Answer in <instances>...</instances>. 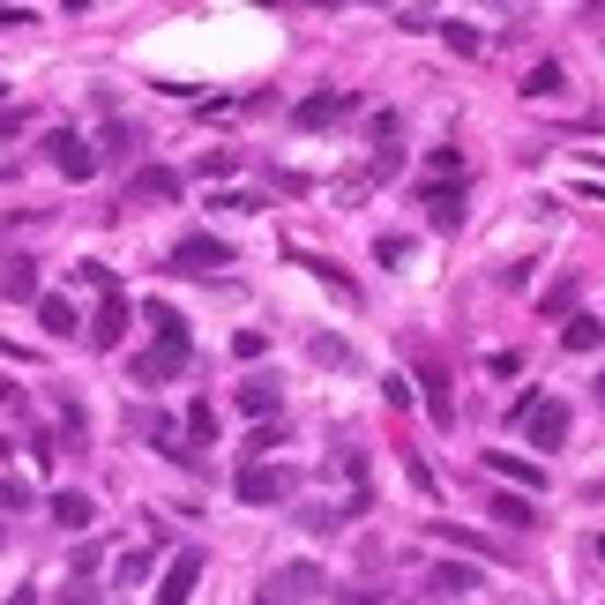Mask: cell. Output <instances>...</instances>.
I'll return each mask as SVG.
<instances>
[{
  "label": "cell",
  "mask_w": 605,
  "mask_h": 605,
  "mask_svg": "<svg viewBox=\"0 0 605 605\" xmlns=\"http://www.w3.org/2000/svg\"><path fill=\"white\" fill-rule=\"evenodd\" d=\"M165 269H179V277H217V269H232V247L210 240V232H187L173 255H165Z\"/></svg>",
  "instance_id": "6da1fadb"
},
{
  "label": "cell",
  "mask_w": 605,
  "mask_h": 605,
  "mask_svg": "<svg viewBox=\"0 0 605 605\" xmlns=\"http://www.w3.org/2000/svg\"><path fill=\"white\" fill-rule=\"evenodd\" d=\"M292 486H300V478L284 472V464H247V472H240V501H247V509H277V501H292Z\"/></svg>",
  "instance_id": "7a4b0ae2"
},
{
  "label": "cell",
  "mask_w": 605,
  "mask_h": 605,
  "mask_svg": "<svg viewBox=\"0 0 605 605\" xmlns=\"http://www.w3.org/2000/svg\"><path fill=\"white\" fill-rule=\"evenodd\" d=\"M45 150H53V173H60V179H90V173H97V158H90L83 135L53 128V135H45Z\"/></svg>",
  "instance_id": "3957f363"
},
{
  "label": "cell",
  "mask_w": 605,
  "mask_h": 605,
  "mask_svg": "<svg viewBox=\"0 0 605 605\" xmlns=\"http://www.w3.org/2000/svg\"><path fill=\"white\" fill-rule=\"evenodd\" d=\"M90 345L97 351H113L120 345V337H128V292H105V300H97V314H90V329H83Z\"/></svg>",
  "instance_id": "277c9868"
},
{
  "label": "cell",
  "mask_w": 605,
  "mask_h": 605,
  "mask_svg": "<svg viewBox=\"0 0 605 605\" xmlns=\"http://www.w3.org/2000/svg\"><path fill=\"white\" fill-rule=\"evenodd\" d=\"M523 433H531V449H561L568 441V404L561 396H538V411L523 419Z\"/></svg>",
  "instance_id": "5b68a950"
},
{
  "label": "cell",
  "mask_w": 605,
  "mask_h": 605,
  "mask_svg": "<svg viewBox=\"0 0 605 605\" xmlns=\"http://www.w3.org/2000/svg\"><path fill=\"white\" fill-rule=\"evenodd\" d=\"M120 202H179V173H165V165H142V173L128 179V195H120Z\"/></svg>",
  "instance_id": "8992f818"
},
{
  "label": "cell",
  "mask_w": 605,
  "mask_h": 605,
  "mask_svg": "<svg viewBox=\"0 0 605 605\" xmlns=\"http://www.w3.org/2000/svg\"><path fill=\"white\" fill-rule=\"evenodd\" d=\"M195 583H202V554H179V561L165 568V583H158V605H187Z\"/></svg>",
  "instance_id": "52a82bcc"
},
{
  "label": "cell",
  "mask_w": 605,
  "mask_h": 605,
  "mask_svg": "<svg viewBox=\"0 0 605 605\" xmlns=\"http://www.w3.org/2000/svg\"><path fill=\"white\" fill-rule=\"evenodd\" d=\"M135 150H142V128H135V120H113V128H105V142H97L90 158H97V165H128Z\"/></svg>",
  "instance_id": "ba28073f"
},
{
  "label": "cell",
  "mask_w": 605,
  "mask_h": 605,
  "mask_svg": "<svg viewBox=\"0 0 605 605\" xmlns=\"http://www.w3.org/2000/svg\"><path fill=\"white\" fill-rule=\"evenodd\" d=\"M351 113V90H314L300 105V128H329V120H345Z\"/></svg>",
  "instance_id": "9c48e42d"
},
{
  "label": "cell",
  "mask_w": 605,
  "mask_h": 605,
  "mask_svg": "<svg viewBox=\"0 0 605 605\" xmlns=\"http://www.w3.org/2000/svg\"><path fill=\"white\" fill-rule=\"evenodd\" d=\"M419 389H427V411H433V419H441V427H456V404H449V374H441V359L419 367Z\"/></svg>",
  "instance_id": "30bf717a"
},
{
  "label": "cell",
  "mask_w": 605,
  "mask_h": 605,
  "mask_svg": "<svg viewBox=\"0 0 605 605\" xmlns=\"http://www.w3.org/2000/svg\"><path fill=\"white\" fill-rule=\"evenodd\" d=\"M53 523H60V531H90V523H97V501L68 486V493H53Z\"/></svg>",
  "instance_id": "8fae6325"
},
{
  "label": "cell",
  "mask_w": 605,
  "mask_h": 605,
  "mask_svg": "<svg viewBox=\"0 0 605 605\" xmlns=\"http://www.w3.org/2000/svg\"><path fill=\"white\" fill-rule=\"evenodd\" d=\"M561 351H605V322L598 314H568L561 322Z\"/></svg>",
  "instance_id": "7c38bea8"
},
{
  "label": "cell",
  "mask_w": 605,
  "mask_h": 605,
  "mask_svg": "<svg viewBox=\"0 0 605 605\" xmlns=\"http://www.w3.org/2000/svg\"><path fill=\"white\" fill-rule=\"evenodd\" d=\"M0 292H8V300H23V306H38V261H8V269H0Z\"/></svg>",
  "instance_id": "4fadbf2b"
},
{
  "label": "cell",
  "mask_w": 605,
  "mask_h": 605,
  "mask_svg": "<svg viewBox=\"0 0 605 605\" xmlns=\"http://www.w3.org/2000/svg\"><path fill=\"white\" fill-rule=\"evenodd\" d=\"M173 374H187V351H142V359H135V382H173Z\"/></svg>",
  "instance_id": "5bb4252c"
},
{
  "label": "cell",
  "mask_w": 605,
  "mask_h": 605,
  "mask_svg": "<svg viewBox=\"0 0 605 605\" xmlns=\"http://www.w3.org/2000/svg\"><path fill=\"white\" fill-rule=\"evenodd\" d=\"M38 322L53 329V337H75V329H83V322H75V306L60 300V292H38Z\"/></svg>",
  "instance_id": "9a60e30c"
},
{
  "label": "cell",
  "mask_w": 605,
  "mask_h": 605,
  "mask_svg": "<svg viewBox=\"0 0 605 605\" xmlns=\"http://www.w3.org/2000/svg\"><path fill=\"white\" fill-rule=\"evenodd\" d=\"M419 202H427V217L441 224V232H449V224L464 217V195H456V187H419Z\"/></svg>",
  "instance_id": "2e32d148"
},
{
  "label": "cell",
  "mask_w": 605,
  "mask_h": 605,
  "mask_svg": "<svg viewBox=\"0 0 605 605\" xmlns=\"http://www.w3.org/2000/svg\"><path fill=\"white\" fill-rule=\"evenodd\" d=\"M150 329H158V351H187V322H179V306H150Z\"/></svg>",
  "instance_id": "e0dca14e"
},
{
  "label": "cell",
  "mask_w": 605,
  "mask_h": 605,
  "mask_svg": "<svg viewBox=\"0 0 605 605\" xmlns=\"http://www.w3.org/2000/svg\"><path fill=\"white\" fill-rule=\"evenodd\" d=\"M433 538H441V546H456V554H486V561H501V546H493V538H478V531H456V523H433Z\"/></svg>",
  "instance_id": "ac0fdd59"
},
{
  "label": "cell",
  "mask_w": 605,
  "mask_h": 605,
  "mask_svg": "<svg viewBox=\"0 0 605 605\" xmlns=\"http://www.w3.org/2000/svg\"><path fill=\"white\" fill-rule=\"evenodd\" d=\"M150 441H158V449H165V456H173L179 472H195V464H202V456H195V449H187V441H179V427H173V419H158V427H150Z\"/></svg>",
  "instance_id": "d6986e66"
},
{
  "label": "cell",
  "mask_w": 605,
  "mask_h": 605,
  "mask_svg": "<svg viewBox=\"0 0 605 605\" xmlns=\"http://www.w3.org/2000/svg\"><path fill=\"white\" fill-rule=\"evenodd\" d=\"M486 464H493V472H501V478H516L523 493H538V486H546V472H538V464H516V456H509V449H493V456H486Z\"/></svg>",
  "instance_id": "ffe728a7"
},
{
  "label": "cell",
  "mask_w": 605,
  "mask_h": 605,
  "mask_svg": "<svg viewBox=\"0 0 605 605\" xmlns=\"http://www.w3.org/2000/svg\"><path fill=\"white\" fill-rule=\"evenodd\" d=\"M240 411H247V419H269V411H277V382H240Z\"/></svg>",
  "instance_id": "44dd1931"
},
{
  "label": "cell",
  "mask_w": 605,
  "mask_h": 605,
  "mask_svg": "<svg viewBox=\"0 0 605 605\" xmlns=\"http://www.w3.org/2000/svg\"><path fill=\"white\" fill-rule=\"evenodd\" d=\"M493 516L509 523V531H538V509H531V501H516V493H501V501H493Z\"/></svg>",
  "instance_id": "7402d4cb"
},
{
  "label": "cell",
  "mask_w": 605,
  "mask_h": 605,
  "mask_svg": "<svg viewBox=\"0 0 605 605\" xmlns=\"http://www.w3.org/2000/svg\"><path fill=\"white\" fill-rule=\"evenodd\" d=\"M554 90H561V68H554V60H538V68L523 75V97H554Z\"/></svg>",
  "instance_id": "603a6c76"
},
{
  "label": "cell",
  "mask_w": 605,
  "mask_h": 605,
  "mask_svg": "<svg viewBox=\"0 0 605 605\" xmlns=\"http://www.w3.org/2000/svg\"><path fill=\"white\" fill-rule=\"evenodd\" d=\"M314 367H337V374H345V367H351V345H345V337H314Z\"/></svg>",
  "instance_id": "cb8c5ba5"
},
{
  "label": "cell",
  "mask_w": 605,
  "mask_h": 605,
  "mask_svg": "<svg viewBox=\"0 0 605 605\" xmlns=\"http://www.w3.org/2000/svg\"><path fill=\"white\" fill-rule=\"evenodd\" d=\"M0 509H8V516H15V509H31V486H23V478H8V472H0Z\"/></svg>",
  "instance_id": "d4e9b609"
},
{
  "label": "cell",
  "mask_w": 605,
  "mask_h": 605,
  "mask_svg": "<svg viewBox=\"0 0 605 605\" xmlns=\"http://www.w3.org/2000/svg\"><path fill=\"white\" fill-rule=\"evenodd\" d=\"M441 591H478V568H433Z\"/></svg>",
  "instance_id": "484cf974"
},
{
  "label": "cell",
  "mask_w": 605,
  "mask_h": 605,
  "mask_svg": "<svg viewBox=\"0 0 605 605\" xmlns=\"http://www.w3.org/2000/svg\"><path fill=\"white\" fill-rule=\"evenodd\" d=\"M187 433H195V441H210V433H217V411H210V404H187Z\"/></svg>",
  "instance_id": "4316f807"
},
{
  "label": "cell",
  "mask_w": 605,
  "mask_h": 605,
  "mask_svg": "<svg viewBox=\"0 0 605 605\" xmlns=\"http://www.w3.org/2000/svg\"><path fill=\"white\" fill-rule=\"evenodd\" d=\"M441 38L456 45V53H478V31H472V23H441Z\"/></svg>",
  "instance_id": "83f0119b"
},
{
  "label": "cell",
  "mask_w": 605,
  "mask_h": 605,
  "mask_svg": "<svg viewBox=\"0 0 605 605\" xmlns=\"http://www.w3.org/2000/svg\"><path fill=\"white\" fill-rule=\"evenodd\" d=\"M232 351H240V359H261V351H269V337H261V329H240V337H232Z\"/></svg>",
  "instance_id": "f1b7e54d"
},
{
  "label": "cell",
  "mask_w": 605,
  "mask_h": 605,
  "mask_svg": "<svg viewBox=\"0 0 605 605\" xmlns=\"http://www.w3.org/2000/svg\"><path fill=\"white\" fill-rule=\"evenodd\" d=\"M382 396H389L396 411H411V396H419V389H411V382H404V374H389V382H382Z\"/></svg>",
  "instance_id": "f546056e"
},
{
  "label": "cell",
  "mask_w": 605,
  "mask_h": 605,
  "mask_svg": "<svg viewBox=\"0 0 605 605\" xmlns=\"http://www.w3.org/2000/svg\"><path fill=\"white\" fill-rule=\"evenodd\" d=\"M142 575H150V554H128V561H120V575H113V583H142Z\"/></svg>",
  "instance_id": "4dcf8cb0"
},
{
  "label": "cell",
  "mask_w": 605,
  "mask_h": 605,
  "mask_svg": "<svg viewBox=\"0 0 605 605\" xmlns=\"http://www.w3.org/2000/svg\"><path fill=\"white\" fill-rule=\"evenodd\" d=\"M60 605H97V583H83V575H75V583L60 591Z\"/></svg>",
  "instance_id": "1f68e13d"
},
{
  "label": "cell",
  "mask_w": 605,
  "mask_h": 605,
  "mask_svg": "<svg viewBox=\"0 0 605 605\" xmlns=\"http://www.w3.org/2000/svg\"><path fill=\"white\" fill-rule=\"evenodd\" d=\"M0 31H31V8H0Z\"/></svg>",
  "instance_id": "d6a6232c"
},
{
  "label": "cell",
  "mask_w": 605,
  "mask_h": 605,
  "mask_svg": "<svg viewBox=\"0 0 605 605\" xmlns=\"http://www.w3.org/2000/svg\"><path fill=\"white\" fill-rule=\"evenodd\" d=\"M8 605H38V591H15V598H8Z\"/></svg>",
  "instance_id": "836d02e7"
},
{
  "label": "cell",
  "mask_w": 605,
  "mask_h": 605,
  "mask_svg": "<svg viewBox=\"0 0 605 605\" xmlns=\"http://www.w3.org/2000/svg\"><path fill=\"white\" fill-rule=\"evenodd\" d=\"M8 396H15V382H8V374H0V404H8Z\"/></svg>",
  "instance_id": "e575fe53"
},
{
  "label": "cell",
  "mask_w": 605,
  "mask_h": 605,
  "mask_svg": "<svg viewBox=\"0 0 605 605\" xmlns=\"http://www.w3.org/2000/svg\"><path fill=\"white\" fill-rule=\"evenodd\" d=\"M0 179H8V165H0Z\"/></svg>",
  "instance_id": "d590c367"
},
{
  "label": "cell",
  "mask_w": 605,
  "mask_h": 605,
  "mask_svg": "<svg viewBox=\"0 0 605 605\" xmlns=\"http://www.w3.org/2000/svg\"><path fill=\"white\" fill-rule=\"evenodd\" d=\"M598 554H605V538H598Z\"/></svg>",
  "instance_id": "8d00e7d4"
},
{
  "label": "cell",
  "mask_w": 605,
  "mask_h": 605,
  "mask_svg": "<svg viewBox=\"0 0 605 605\" xmlns=\"http://www.w3.org/2000/svg\"><path fill=\"white\" fill-rule=\"evenodd\" d=\"M598 396H605V382H598Z\"/></svg>",
  "instance_id": "74e56055"
}]
</instances>
